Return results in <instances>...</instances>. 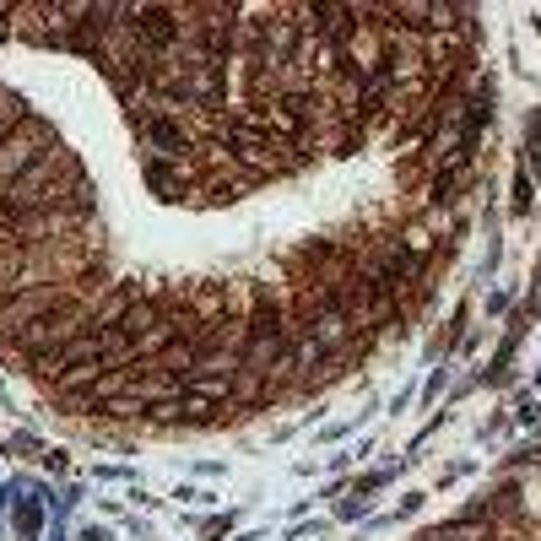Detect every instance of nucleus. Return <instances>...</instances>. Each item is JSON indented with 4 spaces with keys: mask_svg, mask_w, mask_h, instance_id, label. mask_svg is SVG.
Wrapping results in <instances>:
<instances>
[{
    "mask_svg": "<svg viewBox=\"0 0 541 541\" xmlns=\"http://www.w3.org/2000/svg\"><path fill=\"white\" fill-rule=\"evenodd\" d=\"M71 298L65 287H55V282H38V287H22V293H11L6 303H0V336H17V331H28L33 320H44L49 309H60V303Z\"/></svg>",
    "mask_w": 541,
    "mask_h": 541,
    "instance_id": "nucleus-1",
    "label": "nucleus"
},
{
    "mask_svg": "<svg viewBox=\"0 0 541 541\" xmlns=\"http://www.w3.org/2000/svg\"><path fill=\"white\" fill-rule=\"evenodd\" d=\"M44 152H49V130L38 120H22L6 141H0V190H11V184L28 174Z\"/></svg>",
    "mask_w": 541,
    "mask_h": 541,
    "instance_id": "nucleus-2",
    "label": "nucleus"
},
{
    "mask_svg": "<svg viewBox=\"0 0 541 541\" xmlns=\"http://www.w3.org/2000/svg\"><path fill=\"white\" fill-rule=\"evenodd\" d=\"M228 152H233V163H244L249 168V179H266V174H282L287 168V147L282 141H271V136H249V130L239 125H228Z\"/></svg>",
    "mask_w": 541,
    "mask_h": 541,
    "instance_id": "nucleus-3",
    "label": "nucleus"
},
{
    "mask_svg": "<svg viewBox=\"0 0 541 541\" xmlns=\"http://www.w3.org/2000/svg\"><path fill=\"white\" fill-rule=\"evenodd\" d=\"M303 331H309L314 341H320V347L325 352H331V347H341V341H347L352 336V320H347V314H341L336 309V303H331V309H320V314H314V320L309 325H303Z\"/></svg>",
    "mask_w": 541,
    "mask_h": 541,
    "instance_id": "nucleus-4",
    "label": "nucleus"
},
{
    "mask_svg": "<svg viewBox=\"0 0 541 541\" xmlns=\"http://www.w3.org/2000/svg\"><path fill=\"white\" fill-rule=\"evenodd\" d=\"M179 390H184V385H179L174 374H157V368H147V374H136V395H141L147 406H157V401H174Z\"/></svg>",
    "mask_w": 541,
    "mask_h": 541,
    "instance_id": "nucleus-5",
    "label": "nucleus"
},
{
    "mask_svg": "<svg viewBox=\"0 0 541 541\" xmlns=\"http://www.w3.org/2000/svg\"><path fill=\"white\" fill-rule=\"evenodd\" d=\"M157 320H163V309H157V303H141V298H136V303H130V309H125V320L114 325V331H125L130 341H136L141 331H152Z\"/></svg>",
    "mask_w": 541,
    "mask_h": 541,
    "instance_id": "nucleus-6",
    "label": "nucleus"
},
{
    "mask_svg": "<svg viewBox=\"0 0 541 541\" xmlns=\"http://www.w3.org/2000/svg\"><path fill=\"white\" fill-rule=\"evenodd\" d=\"M433 541H487V525L477 520V514H466V520H455V525H444Z\"/></svg>",
    "mask_w": 541,
    "mask_h": 541,
    "instance_id": "nucleus-7",
    "label": "nucleus"
},
{
    "mask_svg": "<svg viewBox=\"0 0 541 541\" xmlns=\"http://www.w3.org/2000/svg\"><path fill=\"white\" fill-rule=\"evenodd\" d=\"M147 417H152V422H184V412H179V395H174V401H157Z\"/></svg>",
    "mask_w": 541,
    "mask_h": 541,
    "instance_id": "nucleus-8",
    "label": "nucleus"
},
{
    "mask_svg": "<svg viewBox=\"0 0 541 541\" xmlns=\"http://www.w3.org/2000/svg\"><path fill=\"white\" fill-rule=\"evenodd\" d=\"M406 249H412V260H422V255L433 249V239H428L422 228H412V233H406Z\"/></svg>",
    "mask_w": 541,
    "mask_h": 541,
    "instance_id": "nucleus-9",
    "label": "nucleus"
}]
</instances>
